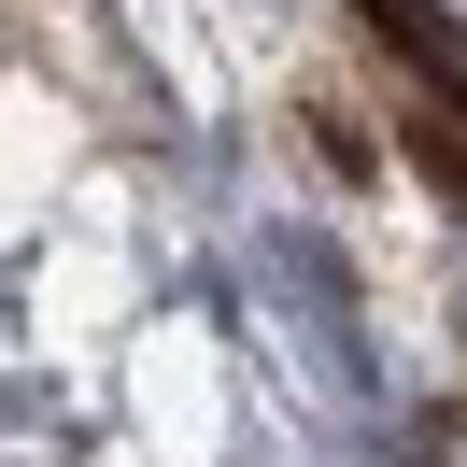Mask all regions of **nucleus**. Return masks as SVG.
I'll return each mask as SVG.
<instances>
[{
  "label": "nucleus",
  "instance_id": "nucleus-1",
  "mask_svg": "<svg viewBox=\"0 0 467 467\" xmlns=\"http://www.w3.org/2000/svg\"><path fill=\"white\" fill-rule=\"evenodd\" d=\"M354 15H368V43L410 71V86H439V99L467 114V29L439 15V0H354Z\"/></svg>",
  "mask_w": 467,
  "mask_h": 467
},
{
  "label": "nucleus",
  "instance_id": "nucleus-2",
  "mask_svg": "<svg viewBox=\"0 0 467 467\" xmlns=\"http://www.w3.org/2000/svg\"><path fill=\"white\" fill-rule=\"evenodd\" d=\"M297 114H312V156H326V171H368V128H354V99H297Z\"/></svg>",
  "mask_w": 467,
  "mask_h": 467
}]
</instances>
